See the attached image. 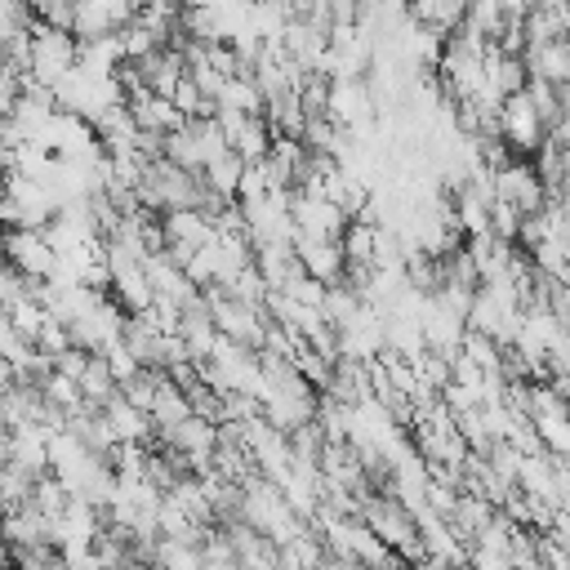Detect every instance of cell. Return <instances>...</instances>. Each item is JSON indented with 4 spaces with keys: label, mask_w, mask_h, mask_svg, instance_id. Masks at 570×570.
<instances>
[{
    "label": "cell",
    "mask_w": 570,
    "mask_h": 570,
    "mask_svg": "<svg viewBox=\"0 0 570 570\" xmlns=\"http://www.w3.org/2000/svg\"><path fill=\"white\" fill-rule=\"evenodd\" d=\"M240 174H245V160H240L236 151H223V156H214V160L200 169V183L209 187V196H218V200L227 205V200H236Z\"/></svg>",
    "instance_id": "cell-8"
},
{
    "label": "cell",
    "mask_w": 570,
    "mask_h": 570,
    "mask_svg": "<svg viewBox=\"0 0 570 570\" xmlns=\"http://www.w3.org/2000/svg\"><path fill=\"white\" fill-rule=\"evenodd\" d=\"M18 383H22V379H18V370H13V361H4V356H0V396H9V392H13Z\"/></svg>",
    "instance_id": "cell-9"
},
{
    "label": "cell",
    "mask_w": 570,
    "mask_h": 570,
    "mask_svg": "<svg viewBox=\"0 0 570 570\" xmlns=\"http://www.w3.org/2000/svg\"><path fill=\"white\" fill-rule=\"evenodd\" d=\"M294 258H298V267H303L312 281H321V285H338V281L347 276V258H343L338 240H312V236H298V232H294Z\"/></svg>",
    "instance_id": "cell-4"
},
{
    "label": "cell",
    "mask_w": 570,
    "mask_h": 570,
    "mask_svg": "<svg viewBox=\"0 0 570 570\" xmlns=\"http://www.w3.org/2000/svg\"><path fill=\"white\" fill-rule=\"evenodd\" d=\"M499 138H503L508 147H517L521 156H534V151L543 147L548 129H543L534 102L525 98V89L512 94V98H503V107H499Z\"/></svg>",
    "instance_id": "cell-3"
},
{
    "label": "cell",
    "mask_w": 570,
    "mask_h": 570,
    "mask_svg": "<svg viewBox=\"0 0 570 570\" xmlns=\"http://www.w3.org/2000/svg\"><path fill=\"white\" fill-rule=\"evenodd\" d=\"M561 4H570V0H525V9H561Z\"/></svg>",
    "instance_id": "cell-10"
},
{
    "label": "cell",
    "mask_w": 570,
    "mask_h": 570,
    "mask_svg": "<svg viewBox=\"0 0 570 570\" xmlns=\"http://www.w3.org/2000/svg\"><path fill=\"white\" fill-rule=\"evenodd\" d=\"M147 419H151L156 436H160V432H169V428H178L183 419H191V396H187V387H178V383L165 374V379H160V387H156V396H151Z\"/></svg>",
    "instance_id": "cell-5"
},
{
    "label": "cell",
    "mask_w": 570,
    "mask_h": 570,
    "mask_svg": "<svg viewBox=\"0 0 570 570\" xmlns=\"http://www.w3.org/2000/svg\"><path fill=\"white\" fill-rule=\"evenodd\" d=\"M0 254L22 281H53L58 276V249L49 245L45 232L27 227H0Z\"/></svg>",
    "instance_id": "cell-1"
},
{
    "label": "cell",
    "mask_w": 570,
    "mask_h": 570,
    "mask_svg": "<svg viewBox=\"0 0 570 570\" xmlns=\"http://www.w3.org/2000/svg\"><path fill=\"white\" fill-rule=\"evenodd\" d=\"M490 191H494V200H508L525 218L548 205V191H543V183H539V174H534L530 160H508L503 169H494L490 174Z\"/></svg>",
    "instance_id": "cell-2"
},
{
    "label": "cell",
    "mask_w": 570,
    "mask_h": 570,
    "mask_svg": "<svg viewBox=\"0 0 570 570\" xmlns=\"http://www.w3.org/2000/svg\"><path fill=\"white\" fill-rule=\"evenodd\" d=\"M102 419H107V428L116 432L120 445H147V441H151V419H147L138 405H129L125 396L107 401V405H102Z\"/></svg>",
    "instance_id": "cell-6"
},
{
    "label": "cell",
    "mask_w": 570,
    "mask_h": 570,
    "mask_svg": "<svg viewBox=\"0 0 570 570\" xmlns=\"http://www.w3.org/2000/svg\"><path fill=\"white\" fill-rule=\"evenodd\" d=\"M463 4H472V0H463Z\"/></svg>",
    "instance_id": "cell-11"
},
{
    "label": "cell",
    "mask_w": 570,
    "mask_h": 570,
    "mask_svg": "<svg viewBox=\"0 0 570 570\" xmlns=\"http://www.w3.org/2000/svg\"><path fill=\"white\" fill-rule=\"evenodd\" d=\"M76 387H80V401H85L89 410H102L107 401H116V396H120V383H116V374H111L107 356H89V365L80 370Z\"/></svg>",
    "instance_id": "cell-7"
}]
</instances>
